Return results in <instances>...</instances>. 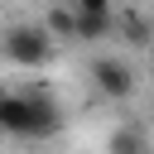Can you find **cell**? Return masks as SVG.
<instances>
[{
  "mask_svg": "<svg viewBox=\"0 0 154 154\" xmlns=\"http://www.w3.org/2000/svg\"><path fill=\"white\" fill-rule=\"evenodd\" d=\"M63 111L43 91H0V130L19 140H48L58 135Z\"/></svg>",
  "mask_w": 154,
  "mask_h": 154,
  "instance_id": "1",
  "label": "cell"
},
{
  "mask_svg": "<svg viewBox=\"0 0 154 154\" xmlns=\"http://www.w3.org/2000/svg\"><path fill=\"white\" fill-rule=\"evenodd\" d=\"M0 58L14 63V67H29V72H34V67H48L53 38H48L43 24H14V29L0 34Z\"/></svg>",
  "mask_w": 154,
  "mask_h": 154,
  "instance_id": "2",
  "label": "cell"
},
{
  "mask_svg": "<svg viewBox=\"0 0 154 154\" xmlns=\"http://www.w3.org/2000/svg\"><path fill=\"white\" fill-rule=\"evenodd\" d=\"M91 87L106 96V101H130L135 91V67L125 58H96L91 63Z\"/></svg>",
  "mask_w": 154,
  "mask_h": 154,
  "instance_id": "3",
  "label": "cell"
},
{
  "mask_svg": "<svg viewBox=\"0 0 154 154\" xmlns=\"http://www.w3.org/2000/svg\"><path fill=\"white\" fill-rule=\"evenodd\" d=\"M106 149L111 154H149V135H144V125H116Z\"/></svg>",
  "mask_w": 154,
  "mask_h": 154,
  "instance_id": "4",
  "label": "cell"
},
{
  "mask_svg": "<svg viewBox=\"0 0 154 154\" xmlns=\"http://www.w3.org/2000/svg\"><path fill=\"white\" fill-rule=\"evenodd\" d=\"M111 34H116V14H77V43H101Z\"/></svg>",
  "mask_w": 154,
  "mask_h": 154,
  "instance_id": "5",
  "label": "cell"
},
{
  "mask_svg": "<svg viewBox=\"0 0 154 154\" xmlns=\"http://www.w3.org/2000/svg\"><path fill=\"white\" fill-rule=\"evenodd\" d=\"M43 29H48L53 43H58V38H77V14H72V5H48Z\"/></svg>",
  "mask_w": 154,
  "mask_h": 154,
  "instance_id": "6",
  "label": "cell"
},
{
  "mask_svg": "<svg viewBox=\"0 0 154 154\" xmlns=\"http://www.w3.org/2000/svg\"><path fill=\"white\" fill-rule=\"evenodd\" d=\"M116 34H125V43H149V19H140V14H116Z\"/></svg>",
  "mask_w": 154,
  "mask_h": 154,
  "instance_id": "7",
  "label": "cell"
},
{
  "mask_svg": "<svg viewBox=\"0 0 154 154\" xmlns=\"http://www.w3.org/2000/svg\"><path fill=\"white\" fill-rule=\"evenodd\" d=\"M77 14H116V0H67Z\"/></svg>",
  "mask_w": 154,
  "mask_h": 154,
  "instance_id": "8",
  "label": "cell"
},
{
  "mask_svg": "<svg viewBox=\"0 0 154 154\" xmlns=\"http://www.w3.org/2000/svg\"><path fill=\"white\" fill-rule=\"evenodd\" d=\"M149 38H154V14H149Z\"/></svg>",
  "mask_w": 154,
  "mask_h": 154,
  "instance_id": "9",
  "label": "cell"
},
{
  "mask_svg": "<svg viewBox=\"0 0 154 154\" xmlns=\"http://www.w3.org/2000/svg\"><path fill=\"white\" fill-rule=\"evenodd\" d=\"M0 91H5V87H0Z\"/></svg>",
  "mask_w": 154,
  "mask_h": 154,
  "instance_id": "10",
  "label": "cell"
},
{
  "mask_svg": "<svg viewBox=\"0 0 154 154\" xmlns=\"http://www.w3.org/2000/svg\"><path fill=\"white\" fill-rule=\"evenodd\" d=\"M149 154H154V149H149Z\"/></svg>",
  "mask_w": 154,
  "mask_h": 154,
  "instance_id": "11",
  "label": "cell"
}]
</instances>
